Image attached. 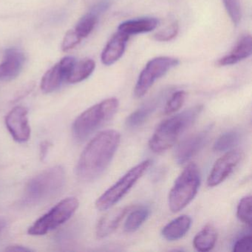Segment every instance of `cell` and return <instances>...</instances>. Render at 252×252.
<instances>
[{
	"label": "cell",
	"mask_w": 252,
	"mask_h": 252,
	"mask_svg": "<svg viewBox=\"0 0 252 252\" xmlns=\"http://www.w3.org/2000/svg\"><path fill=\"white\" fill-rule=\"evenodd\" d=\"M121 143V135L115 129L101 131L88 143L76 165V175L84 182L99 178L111 163Z\"/></svg>",
	"instance_id": "cell-1"
},
{
	"label": "cell",
	"mask_w": 252,
	"mask_h": 252,
	"mask_svg": "<svg viewBox=\"0 0 252 252\" xmlns=\"http://www.w3.org/2000/svg\"><path fill=\"white\" fill-rule=\"evenodd\" d=\"M196 105L163 121L149 141V147L154 153H163L175 144L181 135L194 123L203 110Z\"/></svg>",
	"instance_id": "cell-2"
},
{
	"label": "cell",
	"mask_w": 252,
	"mask_h": 252,
	"mask_svg": "<svg viewBox=\"0 0 252 252\" xmlns=\"http://www.w3.org/2000/svg\"><path fill=\"white\" fill-rule=\"evenodd\" d=\"M65 182V172L62 166L45 169L32 178L26 186L22 204H39L58 194Z\"/></svg>",
	"instance_id": "cell-3"
},
{
	"label": "cell",
	"mask_w": 252,
	"mask_h": 252,
	"mask_svg": "<svg viewBox=\"0 0 252 252\" xmlns=\"http://www.w3.org/2000/svg\"><path fill=\"white\" fill-rule=\"evenodd\" d=\"M119 100L109 98L84 111L73 125V134L78 141H84L91 134L110 121L117 113Z\"/></svg>",
	"instance_id": "cell-4"
},
{
	"label": "cell",
	"mask_w": 252,
	"mask_h": 252,
	"mask_svg": "<svg viewBox=\"0 0 252 252\" xmlns=\"http://www.w3.org/2000/svg\"><path fill=\"white\" fill-rule=\"evenodd\" d=\"M200 172L195 163H190L175 180L169 191L168 203L171 212L185 209L195 197L200 185Z\"/></svg>",
	"instance_id": "cell-5"
},
{
	"label": "cell",
	"mask_w": 252,
	"mask_h": 252,
	"mask_svg": "<svg viewBox=\"0 0 252 252\" xmlns=\"http://www.w3.org/2000/svg\"><path fill=\"white\" fill-rule=\"evenodd\" d=\"M151 165L152 160L147 159L129 169L97 199L95 202L96 209L99 211H106L113 207L129 192Z\"/></svg>",
	"instance_id": "cell-6"
},
{
	"label": "cell",
	"mask_w": 252,
	"mask_h": 252,
	"mask_svg": "<svg viewBox=\"0 0 252 252\" xmlns=\"http://www.w3.org/2000/svg\"><path fill=\"white\" fill-rule=\"evenodd\" d=\"M79 205V200L76 197L63 199L49 212L35 221L28 232L30 235H45L67 222L77 210Z\"/></svg>",
	"instance_id": "cell-7"
},
{
	"label": "cell",
	"mask_w": 252,
	"mask_h": 252,
	"mask_svg": "<svg viewBox=\"0 0 252 252\" xmlns=\"http://www.w3.org/2000/svg\"><path fill=\"white\" fill-rule=\"evenodd\" d=\"M179 64V60L174 57H159L153 59L146 64L140 73L134 89L136 98L144 96L158 79Z\"/></svg>",
	"instance_id": "cell-8"
},
{
	"label": "cell",
	"mask_w": 252,
	"mask_h": 252,
	"mask_svg": "<svg viewBox=\"0 0 252 252\" xmlns=\"http://www.w3.org/2000/svg\"><path fill=\"white\" fill-rule=\"evenodd\" d=\"M244 158V153L240 149L225 152L216 160L207 178V186L215 187L222 184L234 172Z\"/></svg>",
	"instance_id": "cell-9"
},
{
	"label": "cell",
	"mask_w": 252,
	"mask_h": 252,
	"mask_svg": "<svg viewBox=\"0 0 252 252\" xmlns=\"http://www.w3.org/2000/svg\"><path fill=\"white\" fill-rule=\"evenodd\" d=\"M75 58L66 57L48 70L42 77L40 88L45 94H51L58 90L67 77L76 63Z\"/></svg>",
	"instance_id": "cell-10"
},
{
	"label": "cell",
	"mask_w": 252,
	"mask_h": 252,
	"mask_svg": "<svg viewBox=\"0 0 252 252\" xmlns=\"http://www.w3.org/2000/svg\"><path fill=\"white\" fill-rule=\"evenodd\" d=\"M212 128V126H208L183 140L174 153L175 161L178 164H184L194 158L207 142Z\"/></svg>",
	"instance_id": "cell-11"
},
{
	"label": "cell",
	"mask_w": 252,
	"mask_h": 252,
	"mask_svg": "<svg viewBox=\"0 0 252 252\" xmlns=\"http://www.w3.org/2000/svg\"><path fill=\"white\" fill-rule=\"evenodd\" d=\"M28 114L29 110L26 107L17 106L5 116L7 129L17 142H26L30 138L31 127Z\"/></svg>",
	"instance_id": "cell-12"
},
{
	"label": "cell",
	"mask_w": 252,
	"mask_h": 252,
	"mask_svg": "<svg viewBox=\"0 0 252 252\" xmlns=\"http://www.w3.org/2000/svg\"><path fill=\"white\" fill-rule=\"evenodd\" d=\"M26 56L17 48H8L0 64V82H9L17 78L23 70Z\"/></svg>",
	"instance_id": "cell-13"
},
{
	"label": "cell",
	"mask_w": 252,
	"mask_h": 252,
	"mask_svg": "<svg viewBox=\"0 0 252 252\" xmlns=\"http://www.w3.org/2000/svg\"><path fill=\"white\" fill-rule=\"evenodd\" d=\"M132 206H124L110 211L102 217L97 224L95 234L99 239L105 238L113 234L127 215Z\"/></svg>",
	"instance_id": "cell-14"
},
{
	"label": "cell",
	"mask_w": 252,
	"mask_h": 252,
	"mask_svg": "<svg viewBox=\"0 0 252 252\" xmlns=\"http://www.w3.org/2000/svg\"><path fill=\"white\" fill-rule=\"evenodd\" d=\"M129 36L118 31L104 47L101 53V60L103 64L110 66L119 61L125 54Z\"/></svg>",
	"instance_id": "cell-15"
},
{
	"label": "cell",
	"mask_w": 252,
	"mask_h": 252,
	"mask_svg": "<svg viewBox=\"0 0 252 252\" xmlns=\"http://www.w3.org/2000/svg\"><path fill=\"white\" fill-rule=\"evenodd\" d=\"M252 39L251 35H245L237 42L231 52L218 61V66L232 65L237 64L252 55Z\"/></svg>",
	"instance_id": "cell-16"
},
{
	"label": "cell",
	"mask_w": 252,
	"mask_h": 252,
	"mask_svg": "<svg viewBox=\"0 0 252 252\" xmlns=\"http://www.w3.org/2000/svg\"><path fill=\"white\" fill-rule=\"evenodd\" d=\"M159 23V20L155 17L133 19L121 23L118 31L130 36L132 35L150 33L158 26Z\"/></svg>",
	"instance_id": "cell-17"
},
{
	"label": "cell",
	"mask_w": 252,
	"mask_h": 252,
	"mask_svg": "<svg viewBox=\"0 0 252 252\" xmlns=\"http://www.w3.org/2000/svg\"><path fill=\"white\" fill-rule=\"evenodd\" d=\"M160 96L153 98L143 104L142 106L132 112L126 119V127L128 129H135L144 125L153 114L160 102Z\"/></svg>",
	"instance_id": "cell-18"
},
{
	"label": "cell",
	"mask_w": 252,
	"mask_h": 252,
	"mask_svg": "<svg viewBox=\"0 0 252 252\" xmlns=\"http://www.w3.org/2000/svg\"><path fill=\"white\" fill-rule=\"evenodd\" d=\"M191 225V218L188 215H181L162 228L161 235L168 241H176L187 234Z\"/></svg>",
	"instance_id": "cell-19"
},
{
	"label": "cell",
	"mask_w": 252,
	"mask_h": 252,
	"mask_svg": "<svg viewBox=\"0 0 252 252\" xmlns=\"http://www.w3.org/2000/svg\"><path fill=\"white\" fill-rule=\"evenodd\" d=\"M218 240V231L210 224L205 225L193 239V246L197 252H206L213 249Z\"/></svg>",
	"instance_id": "cell-20"
},
{
	"label": "cell",
	"mask_w": 252,
	"mask_h": 252,
	"mask_svg": "<svg viewBox=\"0 0 252 252\" xmlns=\"http://www.w3.org/2000/svg\"><path fill=\"white\" fill-rule=\"evenodd\" d=\"M95 68V62L91 59H85L78 63L76 62L67 77V82L76 84L83 82L92 75Z\"/></svg>",
	"instance_id": "cell-21"
},
{
	"label": "cell",
	"mask_w": 252,
	"mask_h": 252,
	"mask_svg": "<svg viewBox=\"0 0 252 252\" xmlns=\"http://www.w3.org/2000/svg\"><path fill=\"white\" fill-rule=\"evenodd\" d=\"M127 215L124 228L126 232L132 233L137 231L148 219L150 209L147 206H142L134 210L131 209Z\"/></svg>",
	"instance_id": "cell-22"
},
{
	"label": "cell",
	"mask_w": 252,
	"mask_h": 252,
	"mask_svg": "<svg viewBox=\"0 0 252 252\" xmlns=\"http://www.w3.org/2000/svg\"><path fill=\"white\" fill-rule=\"evenodd\" d=\"M241 140V134L239 131H228L222 134L218 139L215 141L213 145L214 151L217 153H225L233 150L236 146L238 145Z\"/></svg>",
	"instance_id": "cell-23"
},
{
	"label": "cell",
	"mask_w": 252,
	"mask_h": 252,
	"mask_svg": "<svg viewBox=\"0 0 252 252\" xmlns=\"http://www.w3.org/2000/svg\"><path fill=\"white\" fill-rule=\"evenodd\" d=\"M99 16L98 13L91 10L89 13L80 19L74 31L81 39H83L88 37L92 33L98 23Z\"/></svg>",
	"instance_id": "cell-24"
},
{
	"label": "cell",
	"mask_w": 252,
	"mask_h": 252,
	"mask_svg": "<svg viewBox=\"0 0 252 252\" xmlns=\"http://www.w3.org/2000/svg\"><path fill=\"white\" fill-rule=\"evenodd\" d=\"M252 197L245 196L240 200L237 208V218L249 227L252 225Z\"/></svg>",
	"instance_id": "cell-25"
},
{
	"label": "cell",
	"mask_w": 252,
	"mask_h": 252,
	"mask_svg": "<svg viewBox=\"0 0 252 252\" xmlns=\"http://www.w3.org/2000/svg\"><path fill=\"white\" fill-rule=\"evenodd\" d=\"M187 98V93L184 91H178L174 93L166 103L163 113L166 116H170L178 112L184 105Z\"/></svg>",
	"instance_id": "cell-26"
},
{
	"label": "cell",
	"mask_w": 252,
	"mask_h": 252,
	"mask_svg": "<svg viewBox=\"0 0 252 252\" xmlns=\"http://www.w3.org/2000/svg\"><path fill=\"white\" fill-rule=\"evenodd\" d=\"M224 6L232 23L237 26L241 21V0H222Z\"/></svg>",
	"instance_id": "cell-27"
},
{
	"label": "cell",
	"mask_w": 252,
	"mask_h": 252,
	"mask_svg": "<svg viewBox=\"0 0 252 252\" xmlns=\"http://www.w3.org/2000/svg\"><path fill=\"white\" fill-rule=\"evenodd\" d=\"M179 32L178 22H174L170 26L154 35V39L158 42H169L176 37Z\"/></svg>",
	"instance_id": "cell-28"
},
{
	"label": "cell",
	"mask_w": 252,
	"mask_h": 252,
	"mask_svg": "<svg viewBox=\"0 0 252 252\" xmlns=\"http://www.w3.org/2000/svg\"><path fill=\"white\" fill-rule=\"evenodd\" d=\"M82 40L74 30L68 31L63 39L62 49L64 52H67L77 46Z\"/></svg>",
	"instance_id": "cell-29"
},
{
	"label": "cell",
	"mask_w": 252,
	"mask_h": 252,
	"mask_svg": "<svg viewBox=\"0 0 252 252\" xmlns=\"http://www.w3.org/2000/svg\"><path fill=\"white\" fill-rule=\"evenodd\" d=\"M252 237L251 235H246L242 237L236 241L233 246V252H250L252 248Z\"/></svg>",
	"instance_id": "cell-30"
},
{
	"label": "cell",
	"mask_w": 252,
	"mask_h": 252,
	"mask_svg": "<svg viewBox=\"0 0 252 252\" xmlns=\"http://www.w3.org/2000/svg\"><path fill=\"white\" fill-rule=\"evenodd\" d=\"M5 251L7 252H32V249H29V248L25 247L23 246H20V245H14V246H8L6 248Z\"/></svg>",
	"instance_id": "cell-31"
},
{
	"label": "cell",
	"mask_w": 252,
	"mask_h": 252,
	"mask_svg": "<svg viewBox=\"0 0 252 252\" xmlns=\"http://www.w3.org/2000/svg\"><path fill=\"white\" fill-rule=\"evenodd\" d=\"M48 148H49V144L48 142H44L41 146V158H44L46 156V152L48 151Z\"/></svg>",
	"instance_id": "cell-32"
},
{
	"label": "cell",
	"mask_w": 252,
	"mask_h": 252,
	"mask_svg": "<svg viewBox=\"0 0 252 252\" xmlns=\"http://www.w3.org/2000/svg\"><path fill=\"white\" fill-rule=\"evenodd\" d=\"M6 226V222L4 220L0 219V233L3 231L5 227Z\"/></svg>",
	"instance_id": "cell-33"
}]
</instances>
